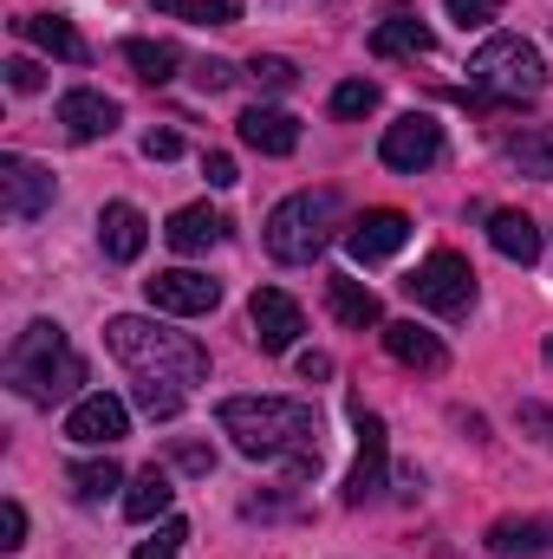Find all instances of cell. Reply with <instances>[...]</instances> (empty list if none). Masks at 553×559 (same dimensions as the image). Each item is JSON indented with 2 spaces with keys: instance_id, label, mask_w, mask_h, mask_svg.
I'll list each match as a JSON object with an SVG mask.
<instances>
[{
  "instance_id": "cell-8",
  "label": "cell",
  "mask_w": 553,
  "mask_h": 559,
  "mask_svg": "<svg viewBox=\"0 0 553 559\" xmlns=\"http://www.w3.org/2000/svg\"><path fill=\"white\" fill-rule=\"evenodd\" d=\"M443 156V124L430 118V111H404L398 124H385V138H378V163L385 169H398V176H416V169H430Z\"/></svg>"
},
{
  "instance_id": "cell-42",
  "label": "cell",
  "mask_w": 553,
  "mask_h": 559,
  "mask_svg": "<svg viewBox=\"0 0 553 559\" xmlns=\"http://www.w3.org/2000/svg\"><path fill=\"white\" fill-rule=\"evenodd\" d=\"M548 365H553V332H548Z\"/></svg>"
},
{
  "instance_id": "cell-14",
  "label": "cell",
  "mask_w": 553,
  "mask_h": 559,
  "mask_svg": "<svg viewBox=\"0 0 553 559\" xmlns=\"http://www.w3.org/2000/svg\"><path fill=\"white\" fill-rule=\"evenodd\" d=\"M118 98H105V92H92V85H79V92H66L59 98V124H66V138L72 143H98L118 131Z\"/></svg>"
},
{
  "instance_id": "cell-33",
  "label": "cell",
  "mask_w": 553,
  "mask_h": 559,
  "mask_svg": "<svg viewBox=\"0 0 553 559\" xmlns=\"http://www.w3.org/2000/svg\"><path fill=\"white\" fill-rule=\"evenodd\" d=\"M183 540H189V527H183V521H163V527H156V540H143L131 559H176Z\"/></svg>"
},
{
  "instance_id": "cell-26",
  "label": "cell",
  "mask_w": 553,
  "mask_h": 559,
  "mask_svg": "<svg viewBox=\"0 0 553 559\" xmlns=\"http://www.w3.org/2000/svg\"><path fill=\"white\" fill-rule=\"evenodd\" d=\"M150 7L169 20H189V26H235L242 20V0H150Z\"/></svg>"
},
{
  "instance_id": "cell-1",
  "label": "cell",
  "mask_w": 553,
  "mask_h": 559,
  "mask_svg": "<svg viewBox=\"0 0 553 559\" xmlns=\"http://www.w3.org/2000/svg\"><path fill=\"white\" fill-rule=\"evenodd\" d=\"M222 436H235L242 455L255 462H286L293 481L319 475V411L299 397H222Z\"/></svg>"
},
{
  "instance_id": "cell-9",
  "label": "cell",
  "mask_w": 553,
  "mask_h": 559,
  "mask_svg": "<svg viewBox=\"0 0 553 559\" xmlns=\"http://www.w3.org/2000/svg\"><path fill=\"white\" fill-rule=\"evenodd\" d=\"M143 293H150V306L169 312V319H202V312L222 306V286L209 274H196V267H169V274L143 280Z\"/></svg>"
},
{
  "instance_id": "cell-20",
  "label": "cell",
  "mask_w": 553,
  "mask_h": 559,
  "mask_svg": "<svg viewBox=\"0 0 553 559\" xmlns=\"http://www.w3.org/2000/svg\"><path fill=\"white\" fill-rule=\"evenodd\" d=\"M326 306H332V319H339V325H352V332H365V325H385V306H378V293H372L365 280H352V274H332V280H326Z\"/></svg>"
},
{
  "instance_id": "cell-12",
  "label": "cell",
  "mask_w": 553,
  "mask_h": 559,
  "mask_svg": "<svg viewBox=\"0 0 553 559\" xmlns=\"http://www.w3.org/2000/svg\"><path fill=\"white\" fill-rule=\"evenodd\" d=\"M248 319H255V345L280 358V352H293V338L306 332V319H299V299L293 293H280V286H261L255 299H248Z\"/></svg>"
},
{
  "instance_id": "cell-37",
  "label": "cell",
  "mask_w": 553,
  "mask_h": 559,
  "mask_svg": "<svg viewBox=\"0 0 553 559\" xmlns=\"http://www.w3.org/2000/svg\"><path fill=\"white\" fill-rule=\"evenodd\" d=\"M202 176H209L215 189H235V182H242V176H235V156H228V150H209V156H202Z\"/></svg>"
},
{
  "instance_id": "cell-41",
  "label": "cell",
  "mask_w": 553,
  "mask_h": 559,
  "mask_svg": "<svg viewBox=\"0 0 553 559\" xmlns=\"http://www.w3.org/2000/svg\"><path fill=\"white\" fill-rule=\"evenodd\" d=\"M299 378H332V358H326V352H306V358H299Z\"/></svg>"
},
{
  "instance_id": "cell-28",
  "label": "cell",
  "mask_w": 553,
  "mask_h": 559,
  "mask_svg": "<svg viewBox=\"0 0 553 559\" xmlns=\"http://www.w3.org/2000/svg\"><path fill=\"white\" fill-rule=\"evenodd\" d=\"M521 176H534V182H553V131H528V138H515L502 150Z\"/></svg>"
},
{
  "instance_id": "cell-22",
  "label": "cell",
  "mask_w": 553,
  "mask_h": 559,
  "mask_svg": "<svg viewBox=\"0 0 553 559\" xmlns=\"http://www.w3.org/2000/svg\"><path fill=\"white\" fill-rule=\"evenodd\" d=\"M385 352H391L398 365H411V371H443V365H449L443 338H436V332H423L416 319H398V325H385Z\"/></svg>"
},
{
  "instance_id": "cell-38",
  "label": "cell",
  "mask_w": 553,
  "mask_h": 559,
  "mask_svg": "<svg viewBox=\"0 0 553 559\" xmlns=\"http://www.w3.org/2000/svg\"><path fill=\"white\" fill-rule=\"evenodd\" d=\"M143 156H150V163H176V156H183V138H176V131H150V138H143Z\"/></svg>"
},
{
  "instance_id": "cell-24",
  "label": "cell",
  "mask_w": 553,
  "mask_h": 559,
  "mask_svg": "<svg viewBox=\"0 0 553 559\" xmlns=\"http://www.w3.org/2000/svg\"><path fill=\"white\" fill-rule=\"evenodd\" d=\"M169 501H176V488H169V475L150 462L138 481H131V495H125V514H131V521H163V514H169Z\"/></svg>"
},
{
  "instance_id": "cell-31",
  "label": "cell",
  "mask_w": 553,
  "mask_h": 559,
  "mask_svg": "<svg viewBox=\"0 0 553 559\" xmlns=\"http://www.w3.org/2000/svg\"><path fill=\"white\" fill-rule=\"evenodd\" d=\"M365 111H378V85L372 79H345L332 92V118H365Z\"/></svg>"
},
{
  "instance_id": "cell-4",
  "label": "cell",
  "mask_w": 553,
  "mask_h": 559,
  "mask_svg": "<svg viewBox=\"0 0 553 559\" xmlns=\"http://www.w3.org/2000/svg\"><path fill=\"white\" fill-rule=\"evenodd\" d=\"M469 85L482 105H528L548 92V66L521 33H489L469 59Z\"/></svg>"
},
{
  "instance_id": "cell-29",
  "label": "cell",
  "mask_w": 553,
  "mask_h": 559,
  "mask_svg": "<svg viewBox=\"0 0 553 559\" xmlns=\"http://www.w3.org/2000/svg\"><path fill=\"white\" fill-rule=\"evenodd\" d=\"M138 411L156 423H169L183 411V384H169V378H138Z\"/></svg>"
},
{
  "instance_id": "cell-32",
  "label": "cell",
  "mask_w": 553,
  "mask_h": 559,
  "mask_svg": "<svg viewBox=\"0 0 553 559\" xmlns=\"http://www.w3.org/2000/svg\"><path fill=\"white\" fill-rule=\"evenodd\" d=\"M449 7V20L469 33V26H489V20H502V0H443Z\"/></svg>"
},
{
  "instance_id": "cell-11",
  "label": "cell",
  "mask_w": 553,
  "mask_h": 559,
  "mask_svg": "<svg viewBox=\"0 0 553 559\" xmlns=\"http://www.w3.org/2000/svg\"><path fill=\"white\" fill-rule=\"evenodd\" d=\"M404 241H411V215H404V209H365V215L345 228V254H352L358 267L391 261Z\"/></svg>"
},
{
  "instance_id": "cell-15",
  "label": "cell",
  "mask_w": 553,
  "mask_h": 559,
  "mask_svg": "<svg viewBox=\"0 0 553 559\" xmlns=\"http://www.w3.org/2000/svg\"><path fill=\"white\" fill-rule=\"evenodd\" d=\"M235 131H242L248 150H261V156H293V150H299V118L280 111V105H248V111L235 118Z\"/></svg>"
},
{
  "instance_id": "cell-40",
  "label": "cell",
  "mask_w": 553,
  "mask_h": 559,
  "mask_svg": "<svg viewBox=\"0 0 553 559\" xmlns=\"http://www.w3.org/2000/svg\"><path fill=\"white\" fill-rule=\"evenodd\" d=\"M176 462H183L189 475H209V468H215V455H209V449H196V442H189V449H176Z\"/></svg>"
},
{
  "instance_id": "cell-27",
  "label": "cell",
  "mask_w": 553,
  "mask_h": 559,
  "mask_svg": "<svg viewBox=\"0 0 553 559\" xmlns=\"http://www.w3.org/2000/svg\"><path fill=\"white\" fill-rule=\"evenodd\" d=\"M66 481H72V495H79V501H105L111 488H125V468H118L111 455H105V462H72V468H66Z\"/></svg>"
},
{
  "instance_id": "cell-2",
  "label": "cell",
  "mask_w": 553,
  "mask_h": 559,
  "mask_svg": "<svg viewBox=\"0 0 553 559\" xmlns=\"http://www.w3.org/2000/svg\"><path fill=\"white\" fill-rule=\"evenodd\" d=\"M105 345H111V358L125 365V371H138V378H169V384H209V352L189 338V332H169V325H156V319H138V312H118L111 325H105Z\"/></svg>"
},
{
  "instance_id": "cell-7",
  "label": "cell",
  "mask_w": 553,
  "mask_h": 559,
  "mask_svg": "<svg viewBox=\"0 0 553 559\" xmlns=\"http://www.w3.org/2000/svg\"><path fill=\"white\" fill-rule=\"evenodd\" d=\"M358 423V455H352V475H345V508H365L385 495V475H391V436L378 411H352Z\"/></svg>"
},
{
  "instance_id": "cell-18",
  "label": "cell",
  "mask_w": 553,
  "mask_h": 559,
  "mask_svg": "<svg viewBox=\"0 0 553 559\" xmlns=\"http://www.w3.org/2000/svg\"><path fill=\"white\" fill-rule=\"evenodd\" d=\"M222 235H228V222H222L209 202H189V209H176V215H169V228H163V241H169L176 254H209Z\"/></svg>"
},
{
  "instance_id": "cell-21",
  "label": "cell",
  "mask_w": 553,
  "mask_h": 559,
  "mask_svg": "<svg viewBox=\"0 0 553 559\" xmlns=\"http://www.w3.org/2000/svg\"><path fill=\"white\" fill-rule=\"evenodd\" d=\"M548 547H553V527L534 521V514H508V521L489 527V554L495 559H541Z\"/></svg>"
},
{
  "instance_id": "cell-13",
  "label": "cell",
  "mask_w": 553,
  "mask_h": 559,
  "mask_svg": "<svg viewBox=\"0 0 553 559\" xmlns=\"http://www.w3.org/2000/svg\"><path fill=\"white\" fill-rule=\"evenodd\" d=\"M66 436H72L79 449H111V442H125V436H131V411H125L118 397L92 391V397H79V404H72Z\"/></svg>"
},
{
  "instance_id": "cell-36",
  "label": "cell",
  "mask_w": 553,
  "mask_h": 559,
  "mask_svg": "<svg viewBox=\"0 0 553 559\" xmlns=\"http://www.w3.org/2000/svg\"><path fill=\"white\" fill-rule=\"evenodd\" d=\"M7 85H13V92H39V85H46L39 59H7Z\"/></svg>"
},
{
  "instance_id": "cell-39",
  "label": "cell",
  "mask_w": 553,
  "mask_h": 559,
  "mask_svg": "<svg viewBox=\"0 0 553 559\" xmlns=\"http://www.w3.org/2000/svg\"><path fill=\"white\" fill-rule=\"evenodd\" d=\"M521 429H534V436L553 449V404H521Z\"/></svg>"
},
{
  "instance_id": "cell-23",
  "label": "cell",
  "mask_w": 553,
  "mask_h": 559,
  "mask_svg": "<svg viewBox=\"0 0 553 559\" xmlns=\"http://www.w3.org/2000/svg\"><path fill=\"white\" fill-rule=\"evenodd\" d=\"M430 46H436V33H430L423 20H411V13H391V20L372 26V52H378V59H416V52H430Z\"/></svg>"
},
{
  "instance_id": "cell-6",
  "label": "cell",
  "mask_w": 553,
  "mask_h": 559,
  "mask_svg": "<svg viewBox=\"0 0 553 559\" xmlns=\"http://www.w3.org/2000/svg\"><path fill=\"white\" fill-rule=\"evenodd\" d=\"M404 293H411L416 306H430V312H443V319H462L469 306H475V267L456 254V248H436L411 280H404Z\"/></svg>"
},
{
  "instance_id": "cell-34",
  "label": "cell",
  "mask_w": 553,
  "mask_h": 559,
  "mask_svg": "<svg viewBox=\"0 0 553 559\" xmlns=\"http://www.w3.org/2000/svg\"><path fill=\"white\" fill-rule=\"evenodd\" d=\"M0 547H7V554H20V547H26V508H20V501H7V508H0Z\"/></svg>"
},
{
  "instance_id": "cell-19",
  "label": "cell",
  "mask_w": 553,
  "mask_h": 559,
  "mask_svg": "<svg viewBox=\"0 0 553 559\" xmlns=\"http://www.w3.org/2000/svg\"><path fill=\"white\" fill-rule=\"evenodd\" d=\"M489 241H495V254L515 261V267H534V261H541V228H534V215H521V209H495V215H489Z\"/></svg>"
},
{
  "instance_id": "cell-30",
  "label": "cell",
  "mask_w": 553,
  "mask_h": 559,
  "mask_svg": "<svg viewBox=\"0 0 553 559\" xmlns=\"http://www.w3.org/2000/svg\"><path fill=\"white\" fill-rule=\"evenodd\" d=\"M248 79H255L261 92H293V85H299V66L280 59V52H255V59H248Z\"/></svg>"
},
{
  "instance_id": "cell-35",
  "label": "cell",
  "mask_w": 553,
  "mask_h": 559,
  "mask_svg": "<svg viewBox=\"0 0 553 559\" xmlns=\"http://www.w3.org/2000/svg\"><path fill=\"white\" fill-rule=\"evenodd\" d=\"M235 85V66L228 59H202L196 66V92H228Z\"/></svg>"
},
{
  "instance_id": "cell-5",
  "label": "cell",
  "mask_w": 553,
  "mask_h": 559,
  "mask_svg": "<svg viewBox=\"0 0 553 559\" xmlns=\"http://www.w3.org/2000/svg\"><path fill=\"white\" fill-rule=\"evenodd\" d=\"M332 228H339V195L332 189H299L268 215V254L280 267H306V261L326 254Z\"/></svg>"
},
{
  "instance_id": "cell-25",
  "label": "cell",
  "mask_w": 553,
  "mask_h": 559,
  "mask_svg": "<svg viewBox=\"0 0 553 559\" xmlns=\"http://www.w3.org/2000/svg\"><path fill=\"white\" fill-rule=\"evenodd\" d=\"M125 59L138 66L143 85H169V79H176V66H183V52H176L169 39H125Z\"/></svg>"
},
{
  "instance_id": "cell-10",
  "label": "cell",
  "mask_w": 553,
  "mask_h": 559,
  "mask_svg": "<svg viewBox=\"0 0 553 559\" xmlns=\"http://www.w3.org/2000/svg\"><path fill=\"white\" fill-rule=\"evenodd\" d=\"M0 195H7V215L13 222H33V215H46L52 209V195H59V182H52V169L46 163H26V156H0Z\"/></svg>"
},
{
  "instance_id": "cell-16",
  "label": "cell",
  "mask_w": 553,
  "mask_h": 559,
  "mask_svg": "<svg viewBox=\"0 0 553 559\" xmlns=\"http://www.w3.org/2000/svg\"><path fill=\"white\" fill-rule=\"evenodd\" d=\"M143 241H150V222H143L138 202H105V215H98V248H105V261L131 267L143 254Z\"/></svg>"
},
{
  "instance_id": "cell-17",
  "label": "cell",
  "mask_w": 553,
  "mask_h": 559,
  "mask_svg": "<svg viewBox=\"0 0 553 559\" xmlns=\"http://www.w3.org/2000/svg\"><path fill=\"white\" fill-rule=\"evenodd\" d=\"M20 39H33L39 52H52V59H66V66H85V59H92L85 33H79L66 13H26V20H20Z\"/></svg>"
},
{
  "instance_id": "cell-3",
  "label": "cell",
  "mask_w": 553,
  "mask_h": 559,
  "mask_svg": "<svg viewBox=\"0 0 553 559\" xmlns=\"http://www.w3.org/2000/svg\"><path fill=\"white\" fill-rule=\"evenodd\" d=\"M7 384H13L26 404H59V397H79L85 358L66 345V332H59L52 319H33V325L7 345Z\"/></svg>"
}]
</instances>
